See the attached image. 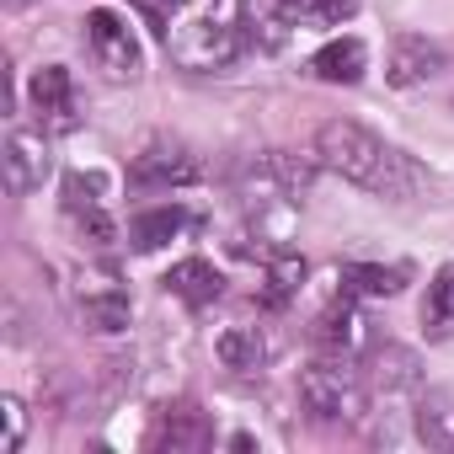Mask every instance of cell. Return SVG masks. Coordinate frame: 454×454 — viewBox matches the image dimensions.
Wrapping results in <instances>:
<instances>
[{
  "label": "cell",
  "instance_id": "6da1fadb",
  "mask_svg": "<svg viewBox=\"0 0 454 454\" xmlns=\"http://www.w3.org/2000/svg\"><path fill=\"white\" fill-rule=\"evenodd\" d=\"M316 160L326 171L348 176L353 187H364L374 198H390V203H406L422 187V171L411 166V155H401L395 145H385L380 134H369L353 118H332V123L316 129Z\"/></svg>",
  "mask_w": 454,
  "mask_h": 454
},
{
  "label": "cell",
  "instance_id": "7a4b0ae2",
  "mask_svg": "<svg viewBox=\"0 0 454 454\" xmlns=\"http://www.w3.org/2000/svg\"><path fill=\"white\" fill-rule=\"evenodd\" d=\"M300 401L310 417L321 422H348L364 411V390L358 374L348 369V358H326V364H305L300 369Z\"/></svg>",
  "mask_w": 454,
  "mask_h": 454
},
{
  "label": "cell",
  "instance_id": "3957f363",
  "mask_svg": "<svg viewBox=\"0 0 454 454\" xmlns=\"http://www.w3.org/2000/svg\"><path fill=\"white\" fill-rule=\"evenodd\" d=\"M86 43H91V59H97L113 81H134V75L145 70V49H139L134 27H129L118 12H107V6L86 12Z\"/></svg>",
  "mask_w": 454,
  "mask_h": 454
},
{
  "label": "cell",
  "instance_id": "277c9868",
  "mask_svg": "<svg viewBox=\"0 0 454 454\" xmlns=\"http://www.w3.org/2000/svg\"><path fill=\"white\" fill-rule=\"evenodd\" d=\"M75 300H81V316H86V326L91 332H123L129 326V289L118 284V273L113 268H86L81 273V284H75Z\"/></svg>",
  "mask_w": 454,
  "mask_h": 454
},
{
  "label": "cell",
  "instance_id": "5b68a950",
  "mask_svg": "<svg viewBox=\"0 0 454 454\" xmlns=\"http://www.w3.org/2000/svg\"><path fill=\"white\" fill-rule=\"evenodd\" d=\"M187 182H198V160L187 145L155 139L129 160V187H187Z\"/></svg>",
  "mask_w": 454,
  "mask_h": 454
},
{
  "label": "cell",
  "instance_id": "8992f818",
  "mask_svg": "<svg viewBox=\"0 0 454 454\" xmlns=\"http://www.w3.org/2000/svg\"><path fill=\"white\" fill-rule=\"evenodd\" d=\"M27 97H33V107H38L43 129H54V134H70V129L81 123V107H75V81H70V70H65V65H43V70H33Z\"/></svg>",
  "mask_w": 454,
  "mask_h": 454
},
{
  "label": "cell",
  "instance_id": "52a82bcc",
  "mask_svg": "<svg viewBox=\"0 0 454 454\" xmlns=\"http://www.w3.org/2000/svg\"><path fill=\"white\" fill-rule=\"evenodd\" d=\"M0 166H6V187H12V192H38L43 176H49V166H54V160H49V139L33 134V129H17V134L6 139Z\"/></svg>",
  "mask_w": 454,
  "mask_h": 454
},
{
  "label": "cell",
  "instance_id": "ba28073f",
  "mask_svg": "<svg viewBox=\"0 0 454 454\" xmlns=\"http://www.w3.org/2000/svg\"><path fill=\"white\" fill-rule=\"evenodd\" d=\"M65 214L81 224V236H86L91 247H113V241H118V224H113V214L102 208V187H97L91 176H65Z\"/></svg>",
  "mask_w": 454,
  "mask_h": 454
},
{
  "label": "cell",
  "instance_id": "9c48e42d",
  "mask_svg": "<svg viewBox=\"0 0 454 454\" xmlns=\"http://www.w3.org/2000/svg\"><path fill=\"white\" fill-rule=\"evenodd\" d=\"M310 337H316V348H321L326 358H348V364H353V358L364 353V342H369L364 316H358L348 300H332V305L316 316V332H310Z\"/></svg>",
  "mask_w": 454,
  "mask_h": 454
},
{
  "label": "cell",
  "instance_id": "30bf717a",
  "mask_svg": "<svg viewBox=\"0 0 454 454\" xmlns=\"http://www.w3.org/2000/svg\"><path fill=\"white\" fill-rule=\"evenodd\" d=\"M438 70H443V54H438L427 38H411V33H406V38L390 43V59H385V81H390V86L406 91V86H422V81L438 75Z\"/></svg>",
  "mask_w": 454,
  "mask_h": 454
},
{
  "label": "cell",
  "instance_id": "8fae6325",
  "mask_svg": "<svg viewBox=\"0 0 454 454\" xmlns=\"http://www.w3.org/2000/svg\"><path fill=\"white\" fill-rule=\"evenodd\" d=\"M182 305H192V310H203V305H214L219 294H224V278H219V268L214 262H203V257H182L166 278H160Z\"/></svg>",
  "mask_w": 454,
  "mask_h": 454
},
{
  "label": "cell",
  "instance_id": "7c38bea8",
  "mask_svg": "<svg viewBox=\"0 0 454 454\" xmlns=\"http://www.w3.org/2000/svg\"><path fill=\"white\" fill-rule=\"evenodd\" d=\"M310 70L332 86H358L364 70H369V49H364V38H332L326 49H316Z\"/></svg>",
  "mask_w": 454,
  "mask_h": 454
},
{
  "label": "cell",
  "instance_id": "4fadbf2b",
  "mask_svg": "<svg viewBox=\"0 0 454 454\" xmlns=\"http://www.w3.org/2000/svg\"><path fill=\"white\" fill-rule=\"evenodd\" d=\"M406 278H411L406 268H380V262H342L337 273L342 294H364V300H390L406 289Z\"/></svg>",
  "mask_w": 454,
  "mask_h": 454
},
{
  "label": "cell",
  "instance_id": "5bb4252c",
  "mask_svg": "<svg viewBox=\"0 0 454 454\" xmlns=\"http://www.w3.org/2000/svg\"><path fill=\"white\" fill-rule=\"evenodd\" d=\"M182 224H187V208L160 203V208H145L129 219V241H134V252H160L171 236H182Z\"/></svg>",
  "mask_w": 454,
  "mask_h": 454
},
{
  "label": "cell",
  "instance_id": "9a60e30c",
  "mask_svg": "<svg viewBox=\"0 0 454 454\" xmlns=\"http://www.w3.org/2000/svg\"><path fill=\"white\" fill-rule=\"evenodd\" d=\"M417 438H422L427 449L454 454V395H449V390H427V395L417 401Z\"/></svg>",
  "mask_w": 454,
  "mask_h": 454
},
{
  "label": "cell",
  "instance_id": "2e32d148",
  "mask_svg": "<svg viewBox=\"0 0 454 454\" xmlns=\"http://www.w3.org/2000/svg\"><path fill=\"white\" fill-rule=\"evenodd\" d=\"M214 358H219L224 369L247 374V369H262L268 342H262V332H257V326H224V332L214 337Z\"/></svg>",
  "mask_w": 454,
  "mask_h": 454
},
{
  "label": "cell",
  "instance_id": "e0dca14e",
  "mask_svg": "<svg viewBox=\"0 0 454 454\" xmlns=\"http://www.w3.org/2000/svg\"><path fill=\"white\" fill-rule=\"evenodd\" d=\"M214 433H208V422L192 411V406H176V411H166L160 422H155V433H150V449H203Z\"/></svg>",
  "mask_w": 454,
  "mask_h": 454
},
{
  "label": "cell",
  "instance_id": "ac0fdd59",
  "mask_svg": "<svg viewBox=\"0 0 454 454\" xmlns=\"http://www.w3.org/2000/svg\"><path fill=\"white\" fill-rule=\"evenodd\" d=\"M422 326L427 337H454V262H443L427 284V300H422Z\"/></svg>",
  "mask_w": 454,
  "mask_h": 454
},
{
  "label": "cell",
  "instance_id": "d6986e66",
  "mask_svg": "<svg viewBox=\"0 0 454 454\" xmlns=\"http://www.w3.org/2000/svg\"><path fill=\"white\" fill-rule=\"evenodd\" d=\"M300 284H305V257L278 252V257L268 262V273H262V305H268V310H284V305L300 294Z\"/></svg>",
  "mask_w": 454,
  "mask_h": 454
},
{
  "label": "cell",
  "instance_id": "ffe728a7",
  "mask_svg": "<svg viewBox=\"0 0 454 454\" xmlns=\"http://www.w3.org/2000/svg\"><path fill=\"white\" fill-rule=\"evenodd\" d=\"M0 417H6V433H0V454H17L22 438H27V406H22L17 395H6V401H0Z\"/></svg>",
  "mask_w": 454,
  "mask_h": 454
},
{
  "label": "cell",
  "instance_id": "44dd1931",
  "mask_svg": "<svg viewBox=\"0 0 454 454\" xmlns=\"http://www.w3.org/2000/svg\"><path fill=\"white\" fill-rule=\"evenodd\" d=\"M305 12H310L316 22H332V27H337V22H348V17L358 12V0H305Z\"/></svg>",
  "mask_w": 454,
  "mask_h": 454
},
{
  "label": "cell",
  "instance_id": "7402d4cb",
  "mask_svg": "<svg viewBox=\"0 0 454 454\" xmlns=\"http://www.w3.org/2000/svg\"><path fill=\"white\" fill-rule=\"evenodd\" d=\"M278 6H284V12H300V6H305V0H278Z\"/></svg>",
  "mask_w": 454,
  "mask_h": 454
}]
</instances>
